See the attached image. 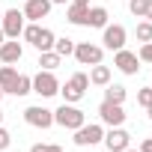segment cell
Wrapping results in <instances>:
<instances>
[{
  "instance_id": "cb8c5ba5",
  "label": "cell",
  "mask_w": 152,
  "mask_h": 152,
  "mask_svg": "<svg viewBox=\"0 0 152 152\" xmlns=\"http://www.w3.org/2000/svg\"><path fill=\"white\" fill-rule=\"evenodd\" d=\"M146 6H149V0H128V12L134 18H143L146 15Z\"/></svg>"
},
{
  "instance_id": "5bb4252c",
  "label": "cell",
  "mask_w": 152,
  "mask_h": 152,
  "mask_svg": "<svg viewBox=\"0 0 152 152\" xmlns=\"http://www.w3.org/2000/svg\"><path fill=\"white\" fill-rule=\"evenodd\" d=\"M87 18H90V6L87 3H69V9H66V21L69 24H75V27H87Z\"/></svg>"
},
{
  "instance_id": "8992f818",
  "label": "cell",
  "mask_w": 152,
  "mask_h": 152,
  "mask_svg": "<svg viewBox=\"0 0 152 152\" xmlns=\"http://www.w3.org/2000/svg\"><path fill=\"white\" fill-rule=\"evenodd\" d=\"M24 24H27V18H24V12H21V9H3L0 27H3L6 39H18V36L24 33Z\"/></svg>"
},
{
  "instance_id": "f35d334b",
  "label": "cell",
  "mask_w": 152,
  "mask_h": 152,
  "mask_svg": "<svg viewBox=\"0 0 152 152\" xmlns=\"http://www.w3.org/2000/svg\"><path fill=\"white\" fill-rule=\"evenodd\" d=\"M0 18H3V9H0Z\"/></svg>"
},
{
  "instance_id": "4fadbf2b",
  "label": "cell",
  "mask_w": 152,
  "mask_h": 152,
  "mask_svg": "<svg viewBox=\"0 0 152 152\" xmlns=\"http://www.w3.org/2000/svg\"><path fill=\"white\" fill-rule=\"evenodd\" d=\"M21 57H24V45H21L18 39H6L3 45H0V63H6V66H15Z\"/></svg>"
},
{
  "instance_id": "7c38bea8",
  "label": "cell",
  "mask_w": 152,
  "mask_h": 152,
  "mask_svg": "<svg viewBox=\"0 0 152 152\" xmlns=\"http://www.w3.org/2000/svg\"><path fill=\"white\" fill-rule=\"evenodd\" d=\"M51 6H54L51 0H24V9H21V12H24L27 21H36V24H39L42 18L51 15Z\"/></svg>"
},
{
  "instance_id": "74e56055",
  "label": "cell",
  "mask_w": 152,
  "mask_h": 152,
  "mask_svg": "<svg viewBox=\"0 0 152 152\" xmlns=\"http://www.w3.org/2000/svg\"><path fill=\"white\" fill-rule=\"evenodd\" d=\"M3 96H6V93H3V90H0V99H3Z\"/></svg>"
},
{
  "instance_id": "8fae6325",
  "label": "cell",
  "mask_w": 152,
  "mask_h": 152,
  "mask_svg": "<svg viewBox=\"0 0 152 152\" xmlns=\"http://www.w3.org/2000/svg\"><path fill=\"white\" fill-rule=\"evenodd\" d=\"M113 66H116L122 75H137V72H140V60H137V54L128 51V48L113 51Z\"/></svg>"
},
{
  "instance_id": "7402d4cb",
  "label": "cell",
  "mask_w": 152,
  "mask_h": 152,
  "mask_svg": "<svg viewBox=\"0 0 152 152\" xmlns=\"http://www.w3.org/2000/svg\"><path fill=\"white\" fill-rule=\"evenodd\" d=\"M54 51H57L60 57H72V54H75V39H69V36H57V39H54Z\"/></svg>"
},
{
  "instance_id": "e0dca14e",
  "label": "cell",
  "mask_w": 152,
  "mask_h": 152,
  "mask_svg": "<svg viewBox=\"0 0 152 152\" xmlns=\"http://www.w3.org/2000/svg\"><path fill=\"white\" fill-rule=\"evenodd\" d=\"M107 21H110V12L104 9V6H90V18H87V27H107Z\"/></svg>"
},
{
  "instance_id": "1f68e13d",
  "label": "cell",
  "mask_w": 152,
  "mask_h": 152,
  "mask_svg": "<svg viewBox=\"0 0 152 152\" xmlns=\"http://www.w3.org/2000/svg\"><path fill=\"white\" fill-rule=\"evenodd\" d=\"M54 6H66V3H72V0H51Z\"/></svg>"
},
{
  "instance_id": "8d00e7d4",
  "label": "cell",
  "mask_w": 152,
  "mask_h": 152,
  "mask_svg": "<svg viewBox=\"0 0 152 152\" xmlns=\"http://www.w3.org/2000/svg\"><path fill=\"white\" fill-rule=\"evenodd\" d=\"M0 125H3V110H0Z\"/></svg>"
},
{
  "instance_id": "f1b7e54d",
  "label": "cell",
  "mask_w": 152,
  "mask_h": 152,
  "mask_svg": "<svg viewBox=\"0 0 152 152\" xmlns=\"http://www.w3.org/2000/svg\"><path fill=\"white\" fill-rule=\"evenodd\" d=\"M30 152H48V143H33Z\"/></svg>"
},
{
  "instance_id": "6da1fadb",
  "label": "cell",
  "mask_w": 152,
  "mask_h": 152,
  "mask_svg": "<svg viewBox=\"0 0 152 152\" xmlns=\"http://www.w3.org/2000/svg\"><path fill=\"white\" fill-rule=\"evenodd\" d=\"M87 90H90V75H87V72H75L66 84H60V96H63V102H69V104H78V102L87 96Z\"/></svg>"
},
{
  "instance_id": "52a82bcc",
  "label": "cell",
  "mask_w": 152,
  "mask_h": 152,
  "mask_svg": "<svg viewBox=\"0 0 152 152\" xmlns=\"http://www.w3.org/2000/svg\"><path fill=\"white\" fill-rule=\"evenodd\" d=\"M125 39H128V30L122 24H107L102 27V48L104 51H119L125 48Z\"/></svg>"
},
{
  "instance_id": "3957f363",
  "label": "cell",
  "mask_w": 152,
  "mask_h": 152,
  "mask_svg": "<svg viewBox=\"0 0 152 152\" xmlns=\"http://www.w3.org/2000/svg\"><path fill=\"white\" fill-rule=\"evenodd\" d=\"M75 146H96L104 140V125L102 122H84L81 128H75Z\"/></svg>"
},
{
  "instance_id": "60d3db41",
  "label": "cell",
  "mask_w": 152,
  "mask_h": 152,
  "mask_svg": "<svg viewBox=\"0 0 152 152\" xmlns=\"http://www.w3.org/2000/svg\"><path fill=\"white\" fill-rule=\"evenodd\" d=\"M104 3H107V0H104Z\"/></svg>"
},
{
  "instance_id": "f546056e",
  "label": "cell",
  "mask_w": 152,
  "mask_h": 152,
  "mask_svg": "<svg viewBox=\"0 0 152 152\" xmlns=\"http://www.w3.org/2000/svg\"><path fill=\"white\" fill-rule=\"evenodd\" d=\"M48 152H63V146L60 143H48Z\"/></svg>"
},
{
  "instance_id": "7a4b0ae2",
  "label": "cell",
  "mask_w": 152,
  "mask_h": 152,
  "mask_svg": "<svg viewBox=\"0 0 152 152\" xmlns=\"http://www.w3.org/2000/svg\"><path fill=\"white\" fill-rule=\"evenodd\" d=\"M87 122V113L78 107V104H69V102H63L57 110H54V125H60V128H69V131H75V128H81Z\"/></svg>"
},
{
  "instance_id": "44dd1931",
  "label": "cell",
  "mask_w": 152,
  "mask_h": 152,
  "mask_svg": "<svg viewBox=\"0 0 152 152\" xmlns=\"http://www.w3.org/2000/svg\"><path fill=\"white\" fill-rule=\"evenodd\" d=\"M27 93H33V78L30 75H18V81H15V87H12V93L9 96H27Z\"/></svg>"
},
{
  "instance_id": "2e32d148",
  "label": "cell",
  "mask_w": 152,
  "mask_h": 152,
  "mask_svg": "<svg viewBox=\"0 0 152 152\" xmlns=\"http://www.w3.org/2000/svg\"><path fill=\"white\" fill-rule=\"evenodd\" d=\"M18 69L15 66H0V90H3V93H12V87H15V81H18Z\"/></svg>"
},
{
  "instance_id": "83f0119b",
  "label": "cell",
  "mask_w": 152,
  "mask_h": 152,
  "mask_svg": "<svg viewBox=\"0 0 152 152\" xmlns=\"http://www.w3.org/2000/svg\"><path fill=\"white\" fill-rule=\"evenodd\" d=\"M140 152H152V137H146V140H140V146H137Z\"/></svg>"
},
{
  "instance_id": "d4e9b609",
  "label": "cell",
  "mask_w": 152,
  "mask_h": 152,
  "mask_svg": "<svg viewBox=\"0 0 152 152\" xmlns=\"http://www.w3.org/2000/svg\"><path fill=\"white\" fill-rule=\"evenodd\" d=\"M137 60H140V63H146V66H152V42H143V45H140Z\"/></svg>"
},
{
  "instance_id": "ba28073f",
  "label": "cell",
  "mask_w": 152,
  "mask_h": 152,
  "mask_svg": "<svg viewBox=\"0 0 152 152\" xmlns=\"http://www.w3.org/2000/svg\"><path fill=\"white\" fill-rule=\"evenodd\" d=\"M24 122L45 131V128L54 125V110H48V107H42V104H30V107L24 110Z\"/></svg>"
},
{
  "instance_id": "484cf974",
  "label": "cell",
  "mask_w": 152,
  "mask_h": 152,
  "mask_svg": "<svg viewBox=\"0 0 152 152\" xmlns=\"http://www.w3.org/2000/svg\"><path fill=\"white\" fill-rule=\"evenodd\" d=\"M137 104H140V107H149V104H152V87H143V90L137 93Z\"/></svg>"
},
{
  "instance_id": "d6a6232c",
  "label": "cell",
  "mask_w": 152,
  "mask_h": 152,
  "mask_svg": "<svg viewBox=\"0 0 152 152\" xmlns=\"http://www.w3.org/2000/svg\"><path fill=\"white\" fill-rule=\"evenodd\" d=\"M6 42V33H3V27H0V45H3Z\"/></svg>"
},
{
  "instance_id": "836d02e7",
  "label": "cell",
  "mask_w": 152,
  "mask_h": 152,
  "mask_svg": "<svg viewBox=\"0 0 152 152\" xmlns=\"http://www.w3.org/2000/svg\"><path fill=\"white\" fill-rule=\"evenodd\" d=\"M146 116H149V119H152V104H149V107H146Z\"/></svg>"
},
{
  "instance_id": "e575fe53",
  "label": "cell",
  "mask_w": 152,
  "mask_h": 152,
  "mask_svg": "<svg viewBox=\"0 0 152 152\" xmlns=\"http://www.w3.org/2000/svg\"><path fill=\"white\" fill-rule=\"evenodd\" d=\"M122 152H140V149H131V146H128V149H122Z\"/></svg>"
},
{
  "instance_id": "ffe728a7",
  "label": "cell",
  "mask_w": 152,
  "mask_h": 152,
  "mask_svg": "<svg viewBox=\"0 0 152 152\" xmlns=\"http://www.w3.org/2000/svg\"><path fill=\"white\" fill-rule=\"evenodd\" d=\"M125 96H128V90H125L122 84H107V87H104V102L125 104Z\"/></svg>"
},
{
  "instance_id": "ac0fdd59",
  "label": "cell",
  "mask_w": 152,
  "mask_h": 152,
  "mask_svg": "<svg viewBox=\"0 0 152 152\" xmlns=\"http://www.w3.org/2000/svg\"><path fill=\"white\" fill-rule=\"evenodd\" d=\"M54 39H57V33L51 27H39V36H36L33 48L36 51H54Z\"/></svg>"
},
{
  "instance_id": "603a6c76",
  "label": "cell",
  "mask_w": 152,
  "mask_h": 152,
  "mask_svg": "<svg viewBox=\"0 0 152 152\" xmlns=\"http://www.w3.org/2000/svg\"><path fill=\"white\" fill-rule=\"evenodd\" d=\"M134 36H137V42H152V21H137V27H134Z\"/></svg>"
},
{
  "instance_id": "ab89813d",
  "label": "cell",
  "mask_w": 152,
  "mask_h": 152,
  "mask_svg": "<svg viewBox=\"0 0 152 152\" xmlns=\"http://www.w3.org/2000/svg\"><path fill=\"white\" fill-rule=\"evenodd\" d=\"M149 87H152V81H149Z\"/></svg>"
},
{
  "instance_id": "9a60e30c",
  "label": "cell",
  "mask_w": 152,
  "mask_h": 152,
  "mask_svg": "<svg viewBox=\"0 0 152 152\" xmlns=\"http://www.w3.org/2000/svg\"><path fill=\"white\" fill-rule=\"evenodd\" d=\"M90 84L93 87H107L110 84V66H104V63L90 66Z\"/></svg>"
},
{
  "instance_id": "4dcf8cb0",
  "label": "cell",
  "mask_w": 152,
  "mask_h": 152,
  "mask_svg": "<svg viewBox=\"0 0 152 152\" xmlns=\"http://www.w3.org/2000/svg\"><path fill=\"white\" fill-rule=\"evenodd\" d=\"M146 21H152V0H149V6H146V15H143Z\"/></svg>"
},
{
  "instance_id": "d6986e66",
  "label": "cell",
  "mask_w": 152,
  "mask_h": 152,
  "mask_svg": "<svg viewBox=\"0 0 152 152\" xmlns=\"http://www.w3.org/2000/svg\"><path fill=\"white\" fill-rule=\"evenodd\" d=\"M60 63H63V57H60L57 51H39V60H36L39 69H45V72H57Z\"/></svg>"
},
{
  "instance_id": "4316f807",
  "label": "cell",
  "mask_w": 152,
  "mask_h": 152,
  "mask_svg": "<svg viewBox=\"0 0 152 152\" xmlns=\"http://www.w3.org/2000/svg\"><path fill=\"white\" fill-rule=\"evenodd\" d=\"M9 143H12V134H9L3 125H0V152H6V149H9Z\"/></svg>"
},
{
  "instance_id": "5b68a950",
  "label": "cell",
  "mask_w": 152,
  "mask_h": 152,
  "mask_svg": "<svg viewBox=\"0 0 152 152\" xmlns=\"http://www.w3.org/2000/svg\"><path fill=\"white\" fill-rule=\"evenodd\" d=\"M75 60H78L81 66H96L104 60V48L96 45V42H75Z\"/></svg>"
},
{
  "instance_id": "d590c367",
  "label": "cell",
  "mask_w": 152,
  "mask_h": 152,
  "mask_svg": "<svg viewBox=\"0 0 152 152\" xmlns=\"http://www.w3.org/2000/svg\"><path fill=\"white\" fill-rule=\"evenodd\" d=\"M75 3H87V6H90V0H75Z\"/></svg>"
},
{
  "instance_id": "277c9868",
  "label": "cell",
  "mask_w": 152,
  "mask_h": 152,
  "mask_svg": "<svg viewBox=\"0 0 152 152\" xmlns=\"http://www.w3.org/2000/svg\"><path fill=\"white\" fill-rule=\"evenodd\" d=\"M33 93H36V96H42V99L57 96V93H60V81H57V75H54V72L39 69V72L33 75Z\"/></svg>"
},
{
  "instance_id": "9c48e42d",
  "label": "cell",
  "mask_w": 152,
  "mask_h": 152,
  "mask_svg": "<svg viewBox=\"0 0 152 152\" xmlns=\"http://www.w3.org/2000/svg\"><path fill=\"white\" fill-rule=\"evenodd\" d=\"M125 116H128V113H125L122 104H113V102H102V104H99V119H102V125H107V128L122 125Z\"/></svg>"
},
{
  "instance_id": "30bf717a",
  "label": "cell",
  "mask_w": 152,
  "mask_h": 152,
  "mask_svg": "<svg viewBox=\"0 0 152 152\" xmlns=\"http://www.w3.org/2000/svg\"><path fill=\"white\" fill-rule=\"evenodd\" d=\"M110 152H122V149H128L131 146V134L122 128V125H113V128H107L104 131V140H102Z\"/></svg>"
}]
</instances>
